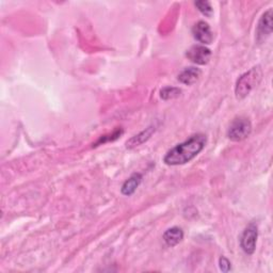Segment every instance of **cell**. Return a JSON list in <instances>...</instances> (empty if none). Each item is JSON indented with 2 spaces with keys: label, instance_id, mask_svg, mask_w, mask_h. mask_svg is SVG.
I'll return each instance as SVG.
<instances>
[{
  "label": "cell",
  "instance_id": "12",
  "mask_svg": "<svg viewBox=\"0 0 273 273\" xmlns=\"http://www.w3.org/2000/svg\"><path fill=\"white\" fill-rule=\"evenodd\" d=\"M182 90L174 87H165L160 91V97L164 100L176 98L181 95Z\"/></svg>",
  "mask_w": 273,
  "mask_h": 273
},
{
  "label": "cell",
  "instance_id": "10",
  "mask_svg": "<svg viewBox=\"0 0 273 273\" xmlns=\"http://www.w3.org/2000/svg\"><path fill=\"white\" fill-rule=\"evenodd\" d=\"M183 239H184L183 229L180 227H177V226L166 229L165 233L163 234L164 243L169 247L177 246Z\"/></svg>",
  "mask_w": 273,
  "mask_h": 273
},
{
  "label": "cell",
  "instance_id": "6",
  "mask_svg": "<svg viewBox=\"0 0 273 273\" xmlns=\"http://www.w3.org/2000/svg\"><path fill=\"white\" fill-rule=\"evenodd\" d=\"M192 35L198 43L204 45L212 44V42L214 40V35L211 29V26H209L206 22H204V20H199V22H197L193 26Z\"/></svg>",
  "mask_w": 273,
  "mask_h": 273
},
{
  "label": "cell",
  "instance_id": "7",
  "mask_svg": "<svg viewBox=\"0 0 273 273\" xmlns=\"http://www.w3.org/2000/svg\"><path fill=\"white\" fill-rule=\"evenodd\" d=\"M272 32V9L262 14L257 25V40L259 42L266 40Z\"/></svg>",
  "mask_w": 273,
  "mask_h": 273
},
{
  "label": "cell",
  "instance_id": "13",
  "mask_svg": "<svg viewBox=\"0 0 273 273\" xmlns=\"http://www.w3.org/2000/svg\"><path fill=\"white\" fill-rule=\"evenodd\" d=\"M194 6L197 8L199 12L207 17H211L214 13L212 4L209 2H196L194 3Z\"/></svg>",
  "mask_w": 273,
  "mask_h": 273
},
{
  "label": "cell",
  "instance_id": "15",
  "mask_svg": "<svg viewBox=\"0 0 273 273\" xmlns=\"http://www.w3.org/2000/svg\"><path fill=\"white\" fill-rule=\"evenodd\" d=\"M219 265H220V269H221L223 272H228L230 269H232V264H230V261L224 256L220 257Z\"/></svg>",
  "mask_w": 273,
  "mask_h": 273
},
{
  "label": "cell",
  "instance_id": "4",
  "mask_svg": "<svg viewBox=\"0 0 273 273\" xmlns=\"http://www.w3.org/2000/svg\"><path fill=\"white\" fill-rule=\"evenodd\" d=\"M257 237H258L257 226L254 223H250L244 230L243 236H241L240 239L241 249L244 250L246 254L252 255L254 253L257 243Z\"/></svg>",
  "mask_w": 273,
  "mask_h": 273
},
{
  "label": "cell",
  "instance_id": "14",
  "mask_svg": "<svg viewBox=\"0 0 273 273\" xmlns=\"http://www.w3.org/2000/svg\"><path fill=\"white\" fill-rule=\"evenodd\" d=\"M122 133H123V130H122V129H118V130L113 131V132L110 133V134L101 135V138H99V140L95 143V145H94V146H97V145H99V144H104V143L110 142V141H115L117 139H119V136L122 135Z\"/></svg>",
  "mask_w": 273,
  "mask_h": 273
},
{
  "label": "cell",
  "instance_id": "5",
  "mask_svg": "<svg viewBox=\"0 0 273 273\" xmlns=\"http://www.w3.org/2000/svg\"><path fill=\"white\" fill-rule=\"evenodd\" d=\"M186 57L198 65H205L212 58V50L204 45H194L186 52Z\"/></svg>",
  "mask_w": 273,
  "mask_h": 273
},
{
  "label": "cell",
  "instance_id": "1",
  "mask_svg": "<svg viewBox=\"0 0 273 273\" xmlns=\"http://www.w3.org/2000/svg\"><path fill=\"white\" fill-rule=\"evenodd\" d=\"M207 138L203 133H196L183 143L177 144L167 152L163 162L167 165H182L190 162L203 151Z\"/></svg>",
  "mask_w": 273,
  "mask_h": 273
},
{
  "label": "cell",
  "instance_id": "9",
  "mask_svg": "<svg viewBox=\"0 0 273 273\" xmlns=\"http://www.w3.org/2000/svg\"><path fill=\"white\" fill-rule=\"evenodd\" d=\"M155 132V127L154 126H150V127L146 128L145 130L141 131L140 133L133 135L131 139H129L127 142H126V148L127 149H134L136 146H139L143 144L144 142L148 141L152 134Z\"/></svg>",
  "mask_w": 273,
  "mask_h": 273
},
{
  "label": "cell",
  "instance_id": "3",
  "mask_svg": "<svg viewBox=\"0 0 273 273\" xmlns=\"http://www.w3.org/2000/svg\"><path fill=\"white\" fill-rule=\"evenodd\" d=\"M252 131V124L249 119L247 118H237L235 119L232 124L229 125L227 130V136L229 140L239 142L247 139L251 134Z\"/></svg>",
  "mask_w": 273,
  "mask_h": 273
},
{
  "label": "cell",
  "instance_id": "2",
  "mask_svg": "<svg viewBox=\"0 0 273 273\" xmlns=\"http://www.w3.org/2000/svg\"><path fill=\"white\" fill-rule=\"evenodd\" d=\"M261 76L262 72L260 70V66H255L247 72L243 76H240L237 80L235 88L236 97L238 99L247 97L250 92L258 85L259 81L261 80Z\"/></svg>",
  "mask_w": 273,
  "mask_h": 273
},
{
  "label": "cell",
  "instance_id": "8",
  "mask_svg": "<svg viewBox=\"0 0 273 273\" xmlns=\"http://www.w3.org/2000/svg\"><path fill=\"white\" fill-rule=\"evenodd\" d=\"M202 72L197 67H186L184 71H182L178 75L177 79L180 82H182L183 85L186 86H191L194 82L198 80V78L201 77Z\"/></svg>",
  "mask_w": 273,
  "mask_h": 273
},
{
  "label": "cell",
  "instance_id": "11",
  "mask_svg": "<svg viewBox=\"0 0 273 273\" xmlns=\"http://www.w3.org/2000/svg\"><path fill=\"white\" fill-rule=\"evenodd\" d=\"M142 182V175L140 173L132 174L127 181H126L121 189V192L123 195L129 196L135 192L136 189L140 186Z\"/></svg>",
  "mask_w": 273,
  "mask_h": 273
}]
</instances>
